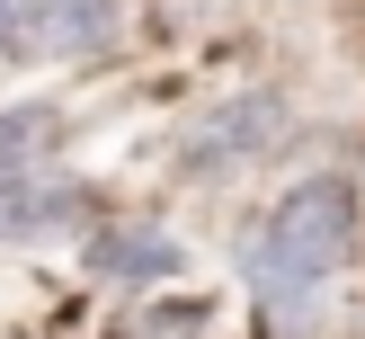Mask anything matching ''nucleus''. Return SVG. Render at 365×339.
I'll list each match as a JSON object with an SVG mask.
<instances>
[{
  "label": "nucleus",
  "instance_id": "7",
  "mask_svg": "<svg viewBox=\"0 0 365 339\" xmlns=\"http://www.w3.org/2000/svg\"><path fill=\"white\" fill-rule=\"evenodd\" d=\"M9 36H18V0H0V45H9Z\"/></svg>",
  "mask_w": 365,
  "mask_h": 339
},
{
  "label": "nucleus",
  "instance_id": "6",
  "mask_svg": "<svg viewBox=\"0 0 365 339\" xmlns=\"http://www.w3.org/2000/svg\"><path fill=\"white\" fill-rule=\"evenodd\" d=\"M53 143H63V107H9V116H0V178L36 170Z\"/></svg>",
  "mask_w": 365,
  "mask_h": 339
},
{
  "label": "nucleus",
  "instance_id": "5",
  "mask_svg": "<svg viewBox=\"0 0 365 339\" xmlns=\"http://www.w3.org/2000/svg\"><path fill=\"white\" fill-rule=\"evenodd\" d=\"M116 27H125V0H45L27 18V45H45V54H107Z\"/></svg>",
  "mask_w": 365,
  "mask_h": 339
},
{
  "label": "nucleus",
  "instance_id": "1",
  "mask_svg": "<svg viewBox=\"0 0 365 339\" xmlns=\"http://www.w3.org/2000/svg\"><path fill=\"white\" fill-rule=\"evenodd\" d=\"M356 241V188L348 178H303L285 206H267V223L250 232L241 277L267 313H303V303L330 285V268Z\"/></svg>",
  "mask_w": 365,
  "mask_h": 339
},
{
  "label": "nucleus",
  "instance_id": "4",
  "mask_svg": "<svg viewBox=\"0 0 365 339\" xmlns=\"http://www.w3.org/2000/svg\"><path fill=\"white\" fill-rule=\"evenodd\" d=\"M89 268H98L107 285H160V277H178V241L160 223H116V232H98L89 241Z\"/></svg>",
  "mask_w": 365,
  "mask_h": 339
},
{
  "label": "nucleus",
  "instance_id": "8",
  "mask_svg": "<svg viewBox=\"0 0 365 339\" xmlns=\"http://www.w3.org/2000/svg\"><path fill=\"white\" fill-rule=\"evenodd\" d=\"M356 339H365V321H356Z\"/></svg>",
  "mask_w": 365,
  "mask_h": 339
},
{
  "label": "nucleus",
  "instance_id": "2",
  "mask_svg": "<svg viewBox=\"0 0 365 339\" xmlns=\"http://www.w3.org/2000/svg\"><path fill=\"white\" fill-rule=\"evenodd\" d=\"M277 134H285V98H277V89H241V98L205 107V116L187 125L178 170H187V178H223V170H241V161L277 152Z\"/></svg>",
  "mask_w": 365,
  "mask_h": 339
},
{
  "label": "nucleus",
  "instance_id": "3",
  "mask_svg": "<svg viewBox=\"0 0 365 339\" xmlns=\"http://www.w3.org/2000/svg\"><path fill=\"white\" fill-rule=\"evenodd\" d=\"M89 206H98V196H89L81 178L9 170V178H0V241H36V232H63V223H81Z\"/></svg>",
  "mask_w": 365,
  "mask_h": 339
}]
</instances>
